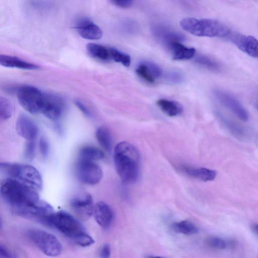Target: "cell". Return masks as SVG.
<instances>
[{
    "mask_svg": "<svg viewBox=\"0 0 258 258\" xmlns=\"http://www.w3.org/2000/svg\"><path fill=\"white\" fill-rule=\"evenodd\" d=\"M19 102L27 111L32 114L41 113L45 98V93L37 88L25 85L17 90Z\"/></svg>",
    "mask_w": 258,
    "mask_h": 258,
    "instance_id": "52a82bcc",
    "label": "cell"
},
{
    "mask_svg": "<svg viewBox=\"0 0 258 258\" xmlns=\"http://www.w3.org/2000/svg\"><path fill=\"white\" fill-rule=\"evenodd\" d=\"M221 120L224 125L233 136L239 139H242L245 137L244 129L240 125L224 117H222Z\"/></svg>",
    "mask_w": 258,
    "mask_h": 258,
    "instance_id": "484cf974",
    "label": "cell"
},
{
    "mask_svg": "<svg viewBox=\"0 0 258 258\" xmlns=\"http://www.w3.org/2000/svg\"><path fill=\"white\" fill-rule=\"evenodd\" d=\"M89 55L94 59L108 62L111 60L110 48L94 43H89L86 46Z\"/></svg>",
    "mask_w": 258,
    "mask_h": 258,
    "instance_id": "ffe728a7",
    "label": "cell"
},
{
    "mask_svg": "<svg viewBox=\"0 0 258 258\" xmlns=\"http://www.w3.org/2000/svg\"><path fill=\"white\" fill-rule=\"evenodd\" d=\"M147 258H166L163 256H149Z\"/></svg>",
    "mask_w": 258,
    "mask_h": 258,
    "instance_id": "74e56055",
    "label": "cell"
},
{
    "mask_svg": "<svg viewBox=\"0 0 258 258\" xmlns=\"http://www.w3.org/2000/svg\"><path fill=\"white\" fill-rule=\"evenodd\" d=\"M16 131L20 137L28 141H35L39 133L36 123L24 114H21L17 120Z\"/></svg>",
    "mask_w": 258,
    "mask_h": 258,
    "instance_id": "5bb4252c",
    "label": "cell"
},
{
    "mask_svg": "<svg viewBox=\"0 0 258 258\" xmlns=\"http://www.w3.org/2000/svg\"><path fill=\"white\" fill-rule=\"evenodd\" d=\"M36 144L35 141H28L26 145L25 155L28 160H32L35 155Z\"/></svg>",
    "mask_w": 258,
    "mask_h": 258,
    "instance_id": "4dcf8cb0",
    "label": "cell"
},
{
    "mask_svg": "<svg viewBox=\"0 0 258 258\" xmlns=\"http://www.w3.org/2000/svg\"><path fill=\"white\" fill-rule=\"evenodd\" d=\"M114 162L117 173L122 182L131 184L137 182L140 173L141 155L132 144L120 143L114 151Z\"/></svg>",
    "mask_w": 258,
    "mask_h": 258,
    "instance_id": "7a4b0ae2",
    "label": "cell"
},
{
    "mask_svg": "<svg viewBox=\"0 0 258 258\" xmlns=\"http://www.w3.org/2000/svg\"><path fill=\"white\" fill-rule=\"evenodd\" d=\"M169 48L173 52V59L175 60H189L196 54V50L194 48H187L180 43H174Z\"/></svg>",
    "mask_w": 258,
    "mask_h": 258,
    "instance_id": "7402d4cb",
    "label": "cell"
},
{
    "mask_svg": "<svg viewBox=\"0 0 258 258\" xmlns=\"http://www.w3.org/2000/svg\"><path fill=\"white\" fill-rule=\"evenodd\" d=\"M111 60L120 63L126 67L131 66L132 59L130 56L114 48H110Z\"/></svg>",
    "mask_w": 258,
    "mask_h": 258,
    "instance_id": "4316f807",
    "label": "cell"
},
{
    "mask_svg": "<svg viewBox=\"0 0 258 258\" xmlns=\"http://www.w3.org/2000/svg\"><path fill=\"white\" fill-rule=\"evenodd\" d=\"M195 61L198 64L209 70L217 71L220 69V66L216 62L206 56H198L196 57Z\"/></svg>",
    "mask_w": 258,
    "mask_h": 258,
    "instance_id": "f1b7e54d",
    "label": "cell"
},
{
    "mask_svg": "<svg viewBox=\"0 0 258 258\" xmlns=\"http://www.w3.org/2000/svg\"><path fill=\"white\" fill-rule=\"evenodd\" d=\"M40 150L42 156L44 158L48 157L49 153V144L47 140L42 137L40 141Z\"/></svg>",
    "mask_w": 258,
    "mask_h": 258,
    "instance_id": "1f68e13d",
    "label": "cell"
},
{
    "mask_svg": "<svg viewBox=\"0 0 258 258\" xmlns=\"http://www.w3.org/2000/svg\"><path fill=\"white\" fill-rule=\"evenodd\" d=\"M154 36L169 48L174 43H180L185 40V36L166 26L158 25L152 28Z\"/></svg>",
    "mask_w": 258,
    "mask_h": 258,
    "instance_id": "4fadbf2b",
    "label": "cell"
},
{
    "mask_svg": "<svg viewBox=\"0 0 258 258\" xmlns=\"http://www.w3.org/2000/svg\"><path fill=\"white\" fill-rule=\"evenodd\" d=\"M213 95L216 100L242 121L248 119V114L237 98L231 94L221 90H215Z\"/></svg>",
    "mask_w": 258,
    "mask_h": 258,
    "instance_id": "9c48e42d",
    "label": "cell"
},
{
    "mask_svg": "<svg viewBox=\"0 0 258 258\" xmlns=\"http://www.w3.org/2000/svg\"><path fill=\"white\" fill-rule=\"evenodd\" d=\"M111 3L115 6L123 9L130 8L134 4V2L132 1V0H125V1H112Z\"/></svg>",
    "mask_w": 258,
    "mask_h": 258,
    "instance_id": "d590c367",
    "label": "cell"
},
{
    "mask_svg": "<svg viewBox=\"0 0 258 258\" xmlns=\"http://www.w3.org/2000/svg\"><path fill=\"white\" fill-rule=\"evenodd\" d=\"M77 107L82 112V113L87 117L91 116V113L87 107L81 101L76 100L75 102Z\"/></svg>",
    "mask_w": 258,
    "mask_h": 258,
    "instance_id": "8d00e7d4",
    "label": "cell"
},
{
    "mask_svg": "<svg viewBox=\"0 0 258 258\" xmlns=\"http://www.w3.org/2000/svg\"><path fill=\"white\" fill-rule=\"evenodd\" d=\"M13 113V106L11 102L7 98H0V115L4 120L10 118Z\"/></svg>",
    "mask_w": 258,
    "mask_h": 258,
    "instance_id": "83f0119b",
    "label": "cell"
},
{
    "mask_svg": "<svg viewBox=\"0 0 258 258\" xmlns=\"http://www.w3.org/2000/svg\"><path fill=\"white\" fill-rule=\"evenodd\" d=\"M206 244L210 247L216 249H224L229 245L225 239L217 236H210L207 238Z\"/></svg>",
    "mask_w": 258,
    "mask_h": 258,
    "instance_id": "f546056e",
    "label": "cell"
},
{
    "mask_svg": "<svg viewBox=\"0 0 258 258\" xmlns=\"http://www.w3.org/2000/svg\"><path fill=\"white\" fill-rule=\"evenodd\" d=\"M93 215L96 222L104 229L110 226L113 219V213L111 208L103 201H99L94 205Z\"/></svg>",
    "mask_w": 258,
    "mask_h": 258,
    "instance_id": "2e32d148",
    "label": "cell"
},
{
    "mask_svg": "<svg viewBox=\"0 0 258 258\" xmlns=\"http://www.w3.org/2000/svg\"><path fill=\"white\" fill-rule=\"evenodd\" d=\"M157 104L163 112L171 117L179 115L183 111V106L176 101L161 99Z\"/></svg>",
    "mask_w": 258,
    "mask_h": 258,
    "instance_id": "44dd1931",
    "label": "cell"
},
{
    "mask_svg": "<svg viewBox=\"0 0 258 258\" xmlns=\"http://www.w3.org/2000/svg\"><path fill=\"white\" fill-rule=\"evenodd\" d=\"M181 169L188 176L203 182L213 181L217 175L215 171L204 168H195L183 166Z\"/></svg>",
    "mask_w": 258,
    "mask_h": 258,
    "instance_id": "ac0fdd59",
    "label": "cell"
},
{
    "mask_svg": "<svg viewBox=\"0 0 258 258\" xmlns=\"http://www.w3.org/2000/svg\"><path fill=\"white\" fill-rule=\"evenodd\" d=\"M256 106L257 108L258 109V97L256 100Z\"/></svg>",
    "mask_w": 258,
    "mask_h": 258,
    "instance_id": "ab89813d",
    "label": "cell"
},
{
    "mask_svg": "<svg viewBox=\"0 0 258 258\" xmlns=\"http://www.w3.org/2000/svg\"><path fill=\"white\" fill-rule=\"evenodd\" d=\"M96 137L100 146L106 152H110L112 149V138L108 129L104 126L99 127Z\"/></svg>",
    "mask_w": 258,
    "mask_h": 258,
    "instance_id": "cb8c5ba5",
    "label": "cell"
},
{
    "mask_svg": "<svg viewBox=\"0 0 258 258\" xmlns=\"http://www.w3.org/2000/svg\"><path fill=\"white\" fill-rule=\"evenodd\" d=\"M110 253V247L108 244H104L99 250V256L100 258H109Z\"/></svg>",
    "mask_w": 258,
    "mask_h": 258,
    "instance_id": "e575fe53",
    "label": "cell"
},
{
    "mask_svg": "<svg viewBox=\"0 0 258 258\" xmlns=\"http://www.w3.org/2000/svg\"><path fill=\"white\" fill-rule=\"evenodd\" d=\"M70 206L77 217L85 221L93 214V199L88 193H83L74 197L70 202Z\"/></svg>",
    "mask_w": 258,
    "mask_h": 258,
    "instance_id": "30bf717a",
    "label": "cell"
},
{
    "mask_svg": "<svg viewBox=\"0 0 258 258\" xmlns=\"http://www.w3.org/2000/svg\"><path fill=\"white\" fill-rule=\"evenodd\" d=\"M64 108L63 100L60 97L45 93L41 113L48 118L56 120L62 116Z\"/></svg>",
    "mask_w": 258,
    "mask_h": 258,
    "instance_id": "7c38bea8",
    "label": "cell"
},
{
    "mask_svg": "<svg viewBox=\"0 0 258 258\" xmlns=\"http://www.w3.org/2000/svg\"><path fill=\"white\" fill-rule=\"evenodd\" d=\"M0 191L3 199L20 216L41 200L37 191L10 179L3 182Z\"/></svg>",
    "mask_w": 258,
    "mask_h": 258,
    "instance_id": "6da1fadb",
    "label": "cell"
},
{
    "mask_svg": "<svg viewBox=\"0 0 258 258\" xmlns=\"http://www.w3.org/2000/svg\"><path fill=\"white\" fill-rule=\"evenodd\" d=\"M0 171L6 179L17 181L37 191L43 188L42 176L32 166L3 163L0 165Z\"/></svg>",
    "mask_w": 258,
    "mask_h": 258,
    "instance_id": "5b68a950",
    "label": "cell"
},
{
    "mask_svg": "<svg viewBox=\"0 0 258 258\" xmlns=\"http://www.w3.org/2000/svg\"><path fill=\"white\" fill-rule=\"evenodd\" d=\"M0 64L8 68L24 70H32L40 69L38 65L25 61L18 57L6 55L0 56Z\"/></svg>",
    "mask_w": 258,
    "mask_h": 258,
    "instance_id": "d6986e66",
    "label": "cell"
},
{
    "mask_svg": "<svg viewBox=\"0 0 258 258\" xmlns=\"http://www.w3.org/2000/svg\"><path fill=\"white\" fill-rule=\"evenodd\" d=\"M79 160L93 162L100 161L104 159L103 153L97 148L92 146H85L79 152Z\"/></svg>",
    "mask_w": 258,
    "mask_h": 258,
    "instance_id": "603a6c76",
    "label": "cell"
},
{
    "mask_svg": "<svg viewBox=\"0 0 258 258\" xmlns=\"http://www.w3.org/2000/svg\"><path fill=\"white\" fill-rule=\"evenodd\" d=\"M45 224L55 227L80 246H89L94 243V239L78 220L66 211L54 212Z\"/></svg>",
    "mask_w": 258,
    "mask_h": 258,
    "instance_id": "3957f363",
    "label": "cell"
},
{
    "mask_svg": "<svg viewBox=\"0 0 258 258\" xmlns=\"http://www.w3.org/2000/svg\"><path fill=\"white\" fill-rule=\"evenodd\" d=\"M0 257L1 258H17L16 255L12 253L6 246H0Z\"/></svg>",
    "mask_w": 258,
    "mask_h": 258,
    "instance_id": "836d02e7",
    "label": "cell"
},
{
    "mask_svg": "<svg viewBox=\"0 0 258 258\" xmlns=\"http://www.w3.org/2000/svg\"><path fill=\"white\" fill-rule=\"evenodd\" d=\"M76 29L79 35L85 39L97 40L102 36V32L100 28L86 18H82L77 21Z\"/></svg>",
    "mask_w": 258,
    "mask_h": 258,
    "instance_id": "9a60e30c",
    "label": "cell"
},
{
    "mask_svg": "<svg viewBox=\"0 0 258 258\" xmlns=\"http://www.w3.org/2000/svg\"><path fill=\"white\" fill-rule=\"evenodd\" d=\"M180 25L191 35L201 37L220 38L227 40L233 32L221 22L212 19L186 18L181 21Z\"/></svg>",
    "mask_w": 258,
    "mask_h": 258,
    "instance_id": "277c9868",
    "label": "cell"
},
{
    "mask_svg": "<svg viewBox=\"0 0 258 258\" xmlns=\"http://www.w3.org/2000/svg\"><path fill=\"white\" fill-rule=\"evenodd\" d=\"M173 230L183 234L190 235L196 234L198 231L197 227L192 222L183 220L174 223L172 225Z\"/></svg>",
    "mask_w": 258,
    "mask_h": 258,
    "instance_id": "d4e9b609",
    "label": "cell"
},
{
    "mask_svg": "<svg viewBox=\"0 0 258 258\" xmlns=\"http://www.w3.org/2000/svg\"><path fill=\"white\" fill-rule=\"evenodd\" d=\"M29 238L45 254L50 256H57L62 251V245L53 234L46 231L33 229L28 233Z\"/></svg>",
    "mask_w": 258,
    "mask_h": 258,
    "instance_id": "8992f818",
    "label": "cell"
},
{
    "mask_svg": "<svg viewBox=\"0 0 258 258\" xmlns=\"http://www.w3.org/2000/svg\"><path fill=\"white\" fill-rule=\"evenodd\" d=\"M227 40L249 56L258 58V40L254 37L232 32Z\"/></svg>",
    "mask_w": 258,
    "mask_h": 258,
    "instance_id": "8fae6325",
    "label": "cell"
},
{
    "mask_svg": "<svg viewBox=\"0 0 258 258\" xmlns=\"http://www.w3.org/2000/svg\"><path fill=\"white\" fill-rule=\"evenodd\" d=\"M76 173L80 182L88 185L98 184L103 177V172L95 162L79 160L76 168Z\"/></svg>",
    "mask_w": 258,
    "mask_h": 258,
    "instance_id": "ba28073f",
    "label": "cell"
},
{
    "mask_svg": "<svg viewBox=\"0 0 258 258\" xmlns=\"http://www.w3.org/2000/svg\"><path fill=\"white\" fill-rule=\"evenodd\" d=\"M167 78L169 81L174 83H180L183 80V76L182 75L176 72H172L168 74Z\"/></svg>",
    "mask_w": 258,
    "mask_h": 258,
    "instance_id": "d6a6232c",
    "label": "cell"
},
{
    "mask_svg": "<svg viewBox=\"0 0 258 258\" xmlns=\"http://www.w3.org/2000/svg\"><path fill=\"white\" fill-rule=\"evenodd\" d=\"M253 228L254 229V230L258 233V224H255L253 226Z\"/></svg>",
    "mask_w": 258,
    "mask_h": 258,
    "instance_id": "f35d334b",
    "label": "cell"
},
{
    "mask_svg": "<svg viewBox=\"0 0 258 258\" xmlns=\"http://www.w3.org/2000/svg\"><path fill=\"white\" fill-rule=\"evenodd\" d=\"M137 74L147 82L153 83L162 75L161 68L151 62H144L140 64L136 70Z\"/></svg>",
    "mask_w": 258,
    "mask_h": 258,
    "instance_id": "e0dca14e",
    "label": "cell"
}]
</instances>
